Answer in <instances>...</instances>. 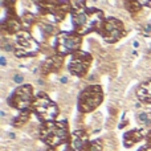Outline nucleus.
<instances>
[{
    "label": "nucleus",
    "instance_id": "f257e3e1",
    "mask_svg": "<svg viewBox=\"0 0 151 151\" xmlns=\"http://www.w3.org/2000/svg\"><path fill=\"white\" fill-rule=\"evenodd\" d=\"M72 21H73L74 32L80 36L88 35L90 32L101 31L105 23V13L98 8H81V9H70Z\"/></svg>",
    "mask_w": 151,
    "mask_h": 151
},
{
    "label": "nucleus",
    "instance_id": "f03ea898",
    "mask_svg": "<svg viewBox=\"0 0 151 151\" xmlns=\"http://www.w3.org/2000/svg\"><path fill=\"white\" fill-rule=\"evenodd\" d=\"M40 139L52 149H56L64 143H69L70 134H69L68 121L42 123L40 127Z\"/></svg>",
    "mask_w": 151,
    "mask_h": 151
},
{
    "label": "nucleus",
    "instance_id": "7ed1b4c3",
    "mask_svg": "<svg viewBox=\"0 0 151 151\" xmlns=\"http://www.w3.org/2000/svg\"><path fill=\"white\" fill-rule=\"evenodd\" d=\"M32 110L37 115L42 123L55 122L58 117V107L45 93L40 91L35 97V102L32 105Z\"/></svg>",
    "mask_w": 151,
    "mask_h": 151
},
{
    "label": "nucleus",
    "instance_id": "20e7f679",
    "mask_svg": "<svg viewBox=\"0 0 151 151\" xmlns=\"http://www.w3.org/2000/svg\"><path fill=\"white\" fill-rule=\"evenodd\" d=\"M104 101V91L99 85H89L78 97V110L81 113H91Z\"/></svg>",
    "mask_w": 151,
    "mask_h": 151
},
{
    "label": "nucleus",
    "instance_id": "39448f33",
    "mask_svg": "<svg viewBox=\"0 0 151 151\" xmlns=\"http://www.w3.org/2000/svg\"><path fill=\"white\" fill-rule=\"evenodd\" d=\"M81 44H82V36L77 35L76 32H61L57 35L55 49L58 56L65 57L68 55H74L76 52H78Z\"/></svg>",
    "mask_w": 151,
    "mask_h": 151
},
{
    "label": "nucleus",
    "instance_id": "423d86ee",
    "mask_svg": "<svg viewBox=\"0 0 151 151\" xmlns=\"http://www.w3.org/2000/svg\"><path fill=\"white\" fill-rule=\"evenodd\" d=\"M35 102L33 88L32 85H21L12 93V96L8 99L9 106L24 111V110L32 109V105Z\"/></svg>",
    "mask_w": 151,
    "mask_h": 151
},
{
    "label": "nucleus",
    "instance_id": "0eeeda50",
    "mask_svg": "<svg viewBox=\"0 0 151 151\" xmlns=\"http://www.w3.org/2000/svg\"><path fill=\"white\" fill-rule=\"evenodd\" d=\"M99 35L105 39L106 42L114 44L118 40H121L122 37L126 36V28L123 25V23L117 17H107L105 20L104 25H102Z\"/></svg>",
    "mask_w": 151,
    "mask_h": 151
},
{
    "label": "nucleus",
    "instance_id": "6e6552de",
    "mask_svg": "<svg viewBox=\"0 0 151 151\" xmlns=\"http://www.w3.org/2000/svg\"><path fill=\"white\" fill-rule=\"evenodd\" d=\"M16 42L19 45L15 49V55L17 57H32L39 53V44L35 41L32 35L25 29H23L16 35Z\"/></svg>",
    "mask_w": 151,
    "mask_h": 151
},
{
    "label": "nucleus",
    "instance_id": "1a4fd4ad",
    "mask_svg": "<svg viewBox=\"0 0 151 151\" xmlns=\"http://www.w3.org/2000/svg\"><path fill=\"white\" fill-rule=\"evenodd\" d=\"M40 12L42 15H50L55 17L56 23H60L65 19L66 13L70 12V1H42L39 3Z\"/></svg>",
    "mask_w": 151,
    "mask_h": 151
},
{
    "label": "nucleus",
    "instance_id": "9d476101",
    "mask_svg": "<svg viewBox=\"0 0 151 151\" xmlns=\"http://www.w3.org/2000/svg\"><path fill=\"white\" fill-rule=\"evenodd\" d=\"M91 56L88 52H82V50H78L74 55H72L70 63H69V72H70L76 77H83L88 73L89 68H90L91 64Z\"/></svg>",
    "mask_w": 151,
    "mask_h": 151
},
{
    "label": "nucleus",
    "instance_id": "9b49d317",
    "mask_svg": "<svg viewBox=\"0 0 151 151\" xmlns=\"http://www.w3.org/2000/svg\"><path fill=\"white\" fill-rule=\"evenodd\" d=\"M89 135L86 131L83 130H77L70 135V141H69L68 146L74 151H86L89 146Z\"/></svg>",
    "mask_w": 151,
    "mask_h": 151
},
{
    "label": "nucleus",
    "instance_id": "f8f14e48",
    "mask_svg": "<svg viewBox=\"0 0 151 151\" xmlns=\"http://www.w3.org/2000/svg\"><path fill=\"white\" fill-rule=\"evenodd\" d=\"M64 66V57L63 56L55 55L52 57L47 58L45 63L42 64V74H49V73H57L61 70V68Z\"/></svg>",
    "mask_w": 151,
    "mask_h": 151
},
{
    "label": "nucleus",
    "instance_id": "ddd939ff",
    "mask_svg": "<svg viewBox=\"0 0 151 151\" xmlns=\"http://www.w3.org/2000/svg\"><path fill=\"white\" fill-rule=\"evenodd\" d=\"M1 28H3V31L9 33V35H13V33L17 35L19 32L23 31V21H21L16 15L8 16V17L1 23Z\"/></svg>",
    "mask_w": 151,
    "mask_h": 151
},
{
    "label": "nucleus",
    "instance_id": "4468645a",
    "mask_svg": "<svg viewBox=\"0 0 151 151\" xmlns=\"http://www.w3.org/2000/svg\"><path fill=\"white\" fill-rule=\"evenodd\" d=\"M137 97L141 102L151 105V78L149 81H145L137 89Z\"/></svg>",
    "mask_w": 151,
    "mask_h": 151
},
{
    "label": "nucleus",
    "instance_id": "2eb2a0df",
    "mask_svg": "<svg viewBox=\"0 0 151 151\" xmlns=\"http://www.w3.org/2000/svg\"><path fill=\"white\" fill-rule=\"evenodd\" d=\"M143 131L142 130H138V129H134V130H130L127 133H125L123 135V145L125 147H133L135 143H138L139 141L143 139Z\"/></svg>",
    "mask_w": 151,
    "mask_h": 151
},
{
    "label": "nucleus",
    "instance_id": "dca6fc26",
    "mask_svg": "<svg viewBox=\"0 0 151 151\" xmlns=\"http://www.w3.org/2000/svg\"><path fill=\"white\" fill-rule=\"evenodd\" d=\"M29 118H31V110H24V111H21L20 114H19L17 117L13 119V123H12V125L15 126V127H20V126H24L25 123H28Z\"/></svg>",
    "mask_w": 151,
    "mask_h": 151
},
{
    "label": "nucleus",
    "instance_id": "f3484780",
    "mask_svg": "<svg viewBox=\"0 0 151 151\" xmlns=\"http://www.w3.org/2000/svg\"><path fill=\"white\" fill-rule=\"evenodd\" d=\"M126 8H127V11L131 13V15H135V13H138L139 11L142 9V3L141 1H126L125 3Z\"/></svg>",
    "mask_w": 151,
    "mask_h": 151
},
{
    "label": "nucleus",
    "instance_id": "a211bd4d",
    "mask_svg": "<svg viewBox=\"0 0 151 151\" xmlns=\"http://www.w3.org/2000/svg\"><path fill=\"white\" fill-rule=\"evenodd\" d=\"M21 21H23V24L25 27H31L32 24H35L36 17H35V15H32L31 12H25L23 15V17H21Z\"/></svg>",
    "mask_w": 151,
    "mask_h": 151
},
{
    "label": "nucleus",
    "instance_id": "6ab92c4d",
    "mask_svg": "<svg viewBox=\"0 0 151 151\" xmlns=\"http://www.w3.org/2000/svg\"><path fill=\"white\" fill-rule=\"evenodd\" d=\"M86 151H104V146H102V141L101 139H96V141H91L88 146Z\"/></svg>",
    "mask_w": 151,
    "mask_h": 151
},
{
    "label": "nucleus",
    "instance_id": "aec40b11",
    "mask_svg": "<svg viewBox=\"0 0 151 151\" xmlns=\"http://www.w3.org/2000/svg\"><path fill=\"white\" fill-rule=\"evenodd\" d=\"M41 32L45 37H49L56 33V27L49 25V24H42L41 25Z\"/></svg>",
    "mask_w": 151,
    "mask_h": 151
},
{
    "label": "nucleus",
    "instance_id": "412c9836",
    "mask_svg": "<svg viewBox=\"0 0 151 151\" xmlns=\"http://www.w3.org/2000/svg\"><path fill=\"white\" fill-rule=\"evenodd\" d=\"M137 121L143 123V125H147V126L151 123V119L149 118V114H147L146 111H142V113H139V114H137Z\"/></svg>",
    "mask_w": 151,
    "mask_h": 151
},
{
    "label": "nucleus",
    "instance_id": "4be33fe9",
    "mask_svg": "<svg viewBox=\"0 0 151 151\" xmlns=\"http://www.w3.org/2000/svg\"><path fill=\"white\" fill-rule=\"evenodd\" d=\"M3 48H4V50H8V52H9V50L13 49V45H12V42H9V41L5 40L4 44H3Z\"/></svg>",
    "mask_w": 151,
    "mask_h": 151
},
{
    "label": "nucleus",
    "instance_id": "5701e85b",
    "mask_svg": "<svg viewBox=\"0 0 151 151\" xmlns=\"http://www.w3.org/2000/svg\"><path fill=\"white\" fill-rule=\"evenodd\" d=\"M23 80H24V78H23V76H21V74H16L15 77H13V81H15L16 83H21V82H23Z\"/></svg>",
    "mask_w": 151,
    "mask_h": 151
},
{
    "label": "nucleus",
    "instance_id": "b1692460",
    "mask_svg": "<svg viewBox=\"0 0 151 151\" xmlns=\"http://www.w3.org/2000/svg\"><path fill=\"white\" fill-rule=\"evenodd\" d=\"M146 143L151 145V130L149 131V134H147V135H146Z\"/></svg>",
    "mask_w": 151,
    "mask_h": 151
},
{
    "label": "nucleus",
    "instance_id": "393cba45",
    "mask_svg": "<svg viewBox=\"0 0 151 151\" xmlns=\"http://www.w3.org/2000/svg\"><path fill=\"white\" fill-rule=\"evenodd\" d=\"M0 64H1V66H4L5 64H7V58H5L4 56H1V57H0Z\"/></svg>",
    "mask_w": 151,
    "mask_h": 151
},
{
    "label": "nucleus",
    "instance_id": "a878e982",
    "mask_svg": "<svg viewBox=\"0 0 151 151\" xmlns=\"http://www.w3.org/2000/svg\"><path fill=\"white\" fill-rule=\"evenodd\" d=\"M127 123H129V122H126V121H125V119H123V121H122V122H121V125H119V129L125 127V126H126V125H127Z\"/></svg>",
    "mask_w": 151,
    "mask_h": 151
},
{
    "label": "nucleus",
    "instance_id": "bb28decb",
    "mask_svg": "<svg viewBox=\"0 0 151 151\" xmlns=\"http://www.w3.org/2000/svg\"><path fill=\"white\" fill-rule=\"evenodd\" d=\"M146 32L147 33H151V24H147L146 25Z\"/></svg>",
    "mask_w": 151,
    "mask_h": 151
},
{
    "label": "nucleus",
    "instance_id": "cd10ccee",
    "mask_svg": "<svg viewBox=\"0 0 151 151\" xmlns=\"http://www.w3.org/2000/svg\"><path fill=\"white\" fill-rule=\"evenodd\" d=\"M61 82L66 83V82H68V77H63V78H61Z\"/></svg>",
    "mask_w": 151,
    "mask_h": 151
},
{
    "label": "nucleus",
    "instance_id": "c85d7f7f",
    "mask_svg": "<svg viewBox=\"0 0 151 151\" xmlns=\"http://www.w3.org/2000/svg\"><path fill=\"white\" fill-rule=\"evenodd\" d=\"M142 4H145V5H149V7H151V1H142Z\"/></svg>",
    "mask_w": 151,
    "mask_h": 151
},
{
    "label": "nucleus",
    "instance_id": "c756f323",
    "mask_svg": "<svg viewBox=\"0 0 151 151\" xmlns=\"http://www.w3.org/2000/svg\"><path fill=\"white\" fill-rule=\"evenodd\" d=\"M139 47V42L138 41H134V48H138Z\"/></svg>",
    "mask_w": 151,
    "mask_h": 151
},
{
    "label": "nucleus",
    "instance_id": "7c9ffc66",
    "mask_svg": "<svg viewBox=\"0 0 151 151\" xmlns=\"http://www.w3.org/2000/svg\"><path fill=\"white\" fill-rule=\"evenodd\" d=\"M65 151H74V150H72V149H70V147H69V146H68V147H66V150H65Z\"/></svg>",
    "mask_w": 151,
    "mask_h": 151
},
{
    "label": "nucleus",
    "instance_id": "2f4dec72",
    "mask_svg": "<svg viewBox=\"0 0 151 151\" xmlns=\"http://www.w3.org/2000/svg\"><path fill=\"white\" fill-rule=\"evenodd\" d=\"M150 50H151V49H150Z\"/></svg>",
    "mask_w": 151,
    "mask_h": 151
}]
</instances>
